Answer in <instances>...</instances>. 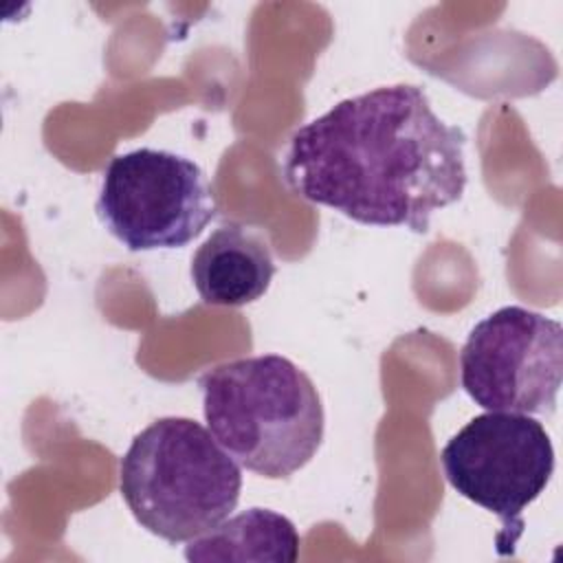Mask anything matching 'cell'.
Returning a JSON list of instances; mask_svg holds the SVG:
<instances>
[{"instance_id": "cell-3", "label": "cell", "mask_w": 563, "mask_h": 563, "mask_svg": "<svg viewBox=\"0 0 563 563\" xmlns=\"http://www.w3.org/2000/svg\"><path fill=\"white\" fill-rule=\"evenodd\" d=\"M119 488L147 532L185 543L235 510L242 471L207 427L167 416L134 435L121 457Z\"/></svg>"}, {"instance_id": "cell-2", "label": "cell", "mask_w": 563, "mask_h": 563, "mask_svg": "<svg viewBox=\"0 0 563 563\" xmlns=\"http://www.w3.org/2000/svg\"><path fill=\"white\" fill-rule=\"evenodd\" d=\"M207 429L246 471L288 479L319 451L325 431L312 378L282 354L227 361L198 378Z\"/></svg>"}, {"instance_id": "cell-4", "label": "cell", "mask_w": 563, "mask_h": 563, "mask_svg": "<svg viewBox=\"0 0 563 563\" xmlns=\"http://www.w3.org/2000/svg\"><path fill=\"white\" fill-rule=\"evenodd\" d=\"M95 211L128 251L180 249L216 218V198L198 163L139 147L110 158Z\"/></svg>"}, {"instance_id": "cell-6", "label": "cell", "mask_w": 563, "mask_h": 563, "mask_svg": "<svg viewBox=\"0 0 563 563\" xmlns=\"http://www.w3.org/2000/svg\"><path fill=\"white\" fill-rule=\"evenodd\" d=\"M561 378V323L523 306L477 321L460 352V383L486 411L550 416Z\"/></svg>"}, {"instance_id": "cell-8", "label": "cell", "mask_w": 563, "mask_h": 563, "mask_svg": "<svg viewBox=\"0 0 563 563\" xmlns=\"http://www.w3.org/2000/svg\"><path fill=\"white\" fill-rule=\"evenodd\" d=\"M299 532L295 523L268 508H249L227 517L216 528L191 539L185 548L187 561H275L292 563L299 556Z\"/></svg>"}, {"instance_id": "cell-1", "label": "cell", "mask_w": 563, "mask_h": 563, "mask_svg": "<svg viewBox=\"0 0 563 563\" xmlns=\"http://www.w3.org/2000/svg\"><path fill=\"white\" fill-rule=\"evenodd\" d=\"M464 145V130L440 119L420 86H380L295 130L284 178L354 222L427 233L433 211L466 189Z\"/></svg>"}, {"instance_id": "cell-5", "label": "cell", "mask_w": 563, "mask_h": 563, "mask_svg": "<svg viewBox=\"0 0 563 563\" xmlns=\"http://www.w3.org/2000/svg\"><path fill=\"white\" fill-rule=\"evenodd\" d=\"M451 488L499 517L512 545L523 530V510L545 490L554 473V446L545 427L526 413L486 411L471 418L442 449Z\"/></svg>"}, {"instance_id": "cell-7", "label": "cell", "mask_w": 563, "mask_h": 563, "mask_svg": "<svg viewBox=\"0 0 563 563\" xmlns=\"http://www.w3.org/2000/svg\"><path fill=\"white\" fill-rule=\"evenodd\" d=\"M189 275L205 303L240 308L266 295L275 262L260 231L227 222L196 249Z\"/></svg>"}]
</instances>
